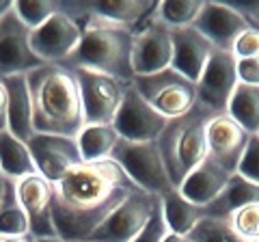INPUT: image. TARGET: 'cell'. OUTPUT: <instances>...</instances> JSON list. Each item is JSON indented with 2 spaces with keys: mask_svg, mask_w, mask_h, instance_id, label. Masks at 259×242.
<instances>
[{
  "mask_svg": "<svg viewBox=\"0 0 259 242\" xmlns=\"http://www.w3.org/2000/svg\"><path fill=\"white\" fill-rule=\"evenodd\" d=\"M110 160H115L141 190L164 197L166 192H171L175 188L171 177L166 173L164 160L160 156L156 141L134 143V141L121 139L117 143L115 151H112Z\"/></svg>",
  "mask_w": 259,
  "mask_h": 242,
  "instance_id": "cell-5",
  "label": "cell"
},
{
  "mask_svg": "<svg viewBox=\"0 0 259 242\" xmlns=\"http://www.w3.org/2000/svg\"><path fill=\"white\" fill-rule=\"evenodd\" d=\"M160 204H162V214H164L168 231L175 233V236H182V238L188 236L194 229V225L207 216L205 206L192 204V201L186 199L177 188L166 192L164 197H160Z\"/></svg>",
  "mask_w": 259,
  "mask_h": 242,
  "instance_id": "cell-21",
  "label": "cell"
},
{
  "mask_svg": "<svg viewBox=\"0 0 259 242\" xmlns=\"http://www.w3.org/2000/svg\"><path fill=\"white\" fill-rule=\"evenodd\" d=\"M214 117L216 112L197 102L186 115L168 119L158 136L156 145L175 188L207 158V124Z\"/></svg>",
  "mask_w": 259,
  "mask_h": 242,
  "instance_id": "cell-4",
  "label": "cell"
},
{
  "mask_svg": "<svg viewBox=\"0 0 259 242\" xmlns=\"http://www.w3.org/2000/svg\"><path fill=\"white\" fill-rule=\"evenodd\" d=\"M30 156L37 165L39 175H44L48 182H59L65 173H69L74 167L82 165L78 139L59 134H39L35 132L26 143Z\"/></svg>",
  "mask_w": 259,
  "mask_h": 242,
  "instance_id": "cell-14",
  "label": "cell"
},
{
  "mask_svg": "<svg viewBox=\"0 0 259 242\" xmlns=\"http://www.w3.org/2000/svg\"><path fill=\"white\" fill-rule=\"evenodd\" d=\"M11 7H13V3H5V0H0V20H3L5 15L9 13Z\"/></svg>",
  "mask_w": 259,
  "mask_h": 242,
  "instance_id": "cell-39",
  "label": "cell"
},
{
  "mask_svg": "<svg viewBox=\"0 0 259 242\" xmlns=\"http://www.w3.org/2000/svg\"><path fill=\"white\" fill-rule=\"evenodd\" d=\"M238 173L259 186V134H253L248 139L244 156L238 165Z\"/></svg>",
  "mask_w": 259,
  "mask_h": 242,
  "instance_id": "cell-32",
  "label": "cell"
},
{
  "mask_svg": "<svg viewBox=\"0 0 259 242\" xmlns=\"http://www.w3.org/2000/svg\"><path fill=\"white\" fill-rule=\"evenodd\" d=\"M132 85L147 100L149 106H153L166 119L182 117L197 104V85L173 67L149 76H136Z\"/></svg>",
  "mask_w": 259,
  "mask_h": 242,
  "instance_id": "cell-6",
  "label": "cell"
},
{
  "mask_svg": "<svg viewBox=\"0 0 259 242\" xmlns=\"http://www.w3.org/2000/svg\"><path fill=\"white\" fill-rule=\"evenodd\" d=\"M231 52L236 54V59H255V56H259V28L250 26L246 33H242Z\"/></svg>",
  "mask_w": 259,
  "mask_h": 242,
  "instance_id": "cell-34",
  "label": "cell"
},
{
  "mask_svg": "<svg viewBox=\"0 0 259 242\" xmlns=\"http://www.w3.org/2000/svg\"><path fill=\"white\" fill-rule=\"evenodd\" d=\"M203 3L201 0H168V3H158V18L166 28H188L197 22Z\"/></svg>",
  "mask_w": 259,
  "mask_h": 242,
  "instance_id": "cell-28",
  "label": "cell"
},
{
  "mask_svg": "<svg viewBox=\"0 0 259 242\" xmlns=\"http://www.w3.org/2000/svg\"><path fill=\"white\" fill-rule=\"evenodd\" d=\"M30 33L32 30L22 24L13 7L0 20V80L28 74L44 65L30 48Z\"/></svg>",
  "mask_w": 259,
  "mask_h": 242,
  "instance_id": "cell-13",
  "label": "cell"
},
{
  "mask_svg": "<svg viewBox=\"0 0 259 242\" xmlns=\"http://www.w3.org/2000/svg\"><path fill=\"white\" fill-rule=\"evenodd\" d=\"M160 206V197L147 190H134L115 212H112L87 242H132L147 225L151 214Z\"/></svg>",
  "mask_w": 259,
  "mask_h": 242,
  "instance_id": "cell-10",
  "label": "cell"
},
{
  "mask_svg": "<svg viewBox=\"0 0 259 242\" xmlns=\"http://www.w3.org/2000/svg\"><path fill=\"white\" fill-rule=\"evenodd\" d=\"M0 233L3 236H26L30 233L28 216L18 197V184L7 180L5 197L0 201Z\"/></svg>",
  "mask_w": 259,
  "mask_h": 242,
  "instance_id": "cell-27",
  "label": "cell"
},
{
  "mask_svg": "<svg viewBox=\"0 0 259 242\" xmlns=\"http://www.w3.org/2000/svg\"><path fill=\"white\" fill-rule=\"evenodd\" d=\"M255 201H259V186L240 173H233L225 190L209 206H205V210L207 216H214V219H229L236 210L255 204Z\"/></svg>",
  "mask_w": 259,
  "mask_h": 242,
  "instance_id": "cell-23",
  "label": "cell"
},
{
  "mask_svg": "<svg viewBox=\"0 0 259 242\" xmlns=\"http://www.w3.org/2000/svg\"><path fill=\"white\" fill-rule=\"evenodd\" d=\"M168 119L160 115L153 106H149L147 100L134 89V85L125 87L123 102H121L117 117L112 121V126H115L121 139L134 143L158 141V136L162 134Z\"/></svg>",
  "mask_w": 259,
  "mask_h": 242,
  "instance_id": "cell-12",
  "label": "cell"
},
{
  "mask_svg": "<svg viewBox=\"0 0 259 242\" xmlns=\"http://www.w3.org/2000/svg\"><path fill=\"white\" fill-rule=\"evenodd\" d=\"M171 39H173L171 67L197 85L209 56L214 52V46L192 26L171 30Z\"/></svg>",
  "mask_w": 259,
  "mask_h": 242,
  "instance_id": "cell-18",
  "label": "cell"
},
{
  "mask_svg": "<svg viewBox=\"0 0 259 242\" xmlns=\"http://www.w3.org/2000/svg\"><path fill=\"white\" fill-rule=\"evenodd\" d=\"M80 87L84 110V126H112L117 110L123 102L125 83L89 69H71Z\"/></svg>",
  "mask_w": 259,
  "mask_h": 242,
  "instance_id": "cell-8",
  "label": "cell"
},
{
  "mask_svg": "<svg viewBox=\"0 0 259 242\" xmlns=\"http://www.w3.org/2000/svg\"><path fill=\"white\" fill-rule=\"evenodd\" d=\"M61 5L82 26V42H80L76 54L67 61L65 67L97 71V74H106L125 85H132L134 30L106 22L97 18V15L84 13L80 3H61Z\"/></svg>",
  "mask_w": 259,
  "mask_h": 242,
  "instance_id": "cell-3",
  "label": "cell"
},
{
  "mask_svg": "<svg viewBox=\"0 0 259 242\" xmlns=\"http://www.w3.org/2000/svg\"><path fill=\"white\" fill-rule=\"evenodd\" d=\"M9 130V93L5 83L0 80V132Z\"/></svg>",
  "mask_w": 259,
  "mask_h": 242,
  "instance_id": "cell-36",
  "label": "cell"
},
{
  "mask_svg": "<svg viewBox=\"0 0 259 242\" xmlns=\"http://www.w3.org/2000/svg\"><path fill=\"white\" fill-rule=\"evenodd\" d=\"M35 242H65L61 238H35Z\"/></svg>",
  "mask_w": 259,
  "mask_h": 242,
  "instance_id": "cell-42",
  "label": "cell"
},
{
  "mask_svg": "<svg viewBox=\"0 0 259 242\" xmlns=\"http://www.w3.org/2000/svg\"><path fill=\"white\" fill-rule=\"evenodd\" d=\"M190 242H248L233 229L229 219H214V216H205L201 219L194 229L186 236Z\"/></svg>",
  "mask_w": 259,
  "mask_h": 242,
  "instance_id": "cell-29",
  "label": "cell"
},
{
  "mask_svg": "<svg viewBox=\"0 0 259 242\" xmlns=\"http://www.w3.org/2000/svg\"><path fill=\"white\" fill-rule=\"evenodd\" d=\"M3 83L9 93V132L15 139L28 143L35 134V126H32V100L26 74L9 76Z\"/></svg>",
  "mask_w": 259,
  "mask_h": 242,
  "instance_id": "cell-20",
  "label": "cell"
},
{
  "mask_svg": "<svg viewBox=\"0 0 259 242\" xmlns=\"http://www.w3.org/2000/svg\"><path fill=\"white\" fill-rule=\"evenodd\" d=\"M238 80L244 85L259 87V56H255V59H238Z\"/></svg>",
  "mask_w": 259,
  "mask_h": 242,
  "instance_id": "cell-35",
  "label": "cell"
},
{
  "mask_svg": "<svg viewBox=\"0 0 259 242\" xmlns=\"http://www.w3.org/2000/svg\"><path fill=\"white\" fill-rule=\"evenodd\" d=\"M0 242H35V236L32 233H26V236H3L0 233Z\"/></svg>",
  "mask_w": 259,
  "mask_h": 242,
  "instance_id": "cell-38",
  "label": "cell"
},
{
  "mask_svg": "<svg viewBox=\"0 0 259 242\" xmlns=\"http://www.w3.org/2000/svg\"><path fill=\"white\" fill-rule=\"evenodd\" d=\"M139 186L115 160L82 163L52 184V219L59 238L84 242Z\"/></svg>",
  "mask_w": 259,
  "mask_h": 242,
  "instance_id": "cell-1",
  "label": "cell"
},
{
  "mask_svg": "<svg viewBox=\"0 0 259 242\" xmlns=\"http://www.w3.org/2000/svg\"><path fill=\"white\" fill-rule=\"evenodd\" d=\"M13 11L22 20V24H26L30 30H35L39 26H44L54 13L61 11V3H52V0H44V3H37V0H32V3L15 0Z\"/></svg>",
  "mask_w": 259,
  "mask_h": 242,
  "instance_id": "cell-30",
  "label": "cell"
},
{
  "mask_svg": "<svg viewBox=\"0 0 259 242\" xmlns=\"http://www.w3.org/2000/svg\"><path fill=\"white\" fill-rule=\"evenodd\" d=\"M238 11H242L248 18L250 26L259 28V3H253V5H233Z\"/></svg>",
  "mask_w": 259,
  "mask_h": 242,
  "instance_id": "cell-37",
  "label": "cell"
},
{
  "mask_svg": "<svg viewBox=\"0 0 259 242\" xmlns=\"http://www.w3.org/2000/svg\"><path fill=\"white\" fill-rule=\"evenodd\" d=\"M229 221L233 225V229L244 240L259 238V201L236 210V212L229 216Z\"/></svg>",
  "mask_w": 259,
  "mask_h": 242,
  "instance_id": "cell-31",
  "label": "cell"
},
{
  "mask_svg": "<svg viewBox=\"0 0 259 242\" xmlns=\"http://www.w3.org/2000/svg\"><path fill=\"white\" fill-rule=\"evenodd\" d=\"M250 134H246L229 115H216L207 124V158L227 171L238 173V165L248 145Z\"/></svg>",
  "mask_w": 259,
  "mask_h": 242,
  "instance_id": "cell-16",
  "label": "cell"
},
{
  "mask_svg": "<svg viewBox=\"0 0 259 242\" xmlns=\"http://www.w3.org/2000/svg\"><path fill=\"white\" fill-rule=\"evenodd\" d=\"M227 115L246 134H259V87L240 83L227 106Z\"/></svg>",
  "mask_w": 259,
  "mask_h": 242,
  "instance_id": "cell-26",
  "label": "cell"
},
{
  "mask_svg": "<svg viewBox=\"0 0 259 242\" xmlns=\"http://www.w3.org/2000/svg\"><path fill=\"white\" fill-rule=\"evenodd\" d=\"M173 39L171 28H166L158 18V3L153 11L134 28L132 44V67L136 76H149L171 67Z\"/></svg>",
  "mask_w": 259,
  "mask_h": 242,
  "instance_id": "cell-9",
  "label": "cell"
},
{
  "mask_svg": "<svg viewBox=\"0 0 259 242\" xmlns=\"http://www.w3.org/2000/svg\"><path fill=\"white\" fill-rule=\"evenodd\" d=\"M192 28H197L214 46V50L231 52L238 37L250 28V22L233 5L203 3V9H201L197 22L192 24Z\"/></svg>",
  "mask_w": 259,
  "mask_h": 242,
  "instance_id": "cell-15",
  "label": "cell"
},
{
  "mask_svg": "<svg viewBox=\"0 0 259 242\" xmlns=\"http://www.w3.org/2000/svg\"><path fill=\"white\" fill-rule=\"evenodd\" d=\"M0 171H3L7 180L15 184L26 180L30 175H39L28 145L15 139L9 130L0 132Z\"/></svg>",
  "mask_w": 259,
  "mask_h": 242,
  "instance_id": "cell-22",
  "label": "cell"
},
{
  "mask_svg": "<svg viewBox=\"0 0 259 242\" xmlns=\"http://www.w3.org/2000/svg\"><path fill=\"white\" fill-rule=\"evenodd\" d=\"M84 242H87V240H84Z\"/></svg>",
  "mask_w": 259,
  "mask_h": 242,
  "instance_id": "cell-45",
  "label": "cell"
},
{
  "mask_svg": "<svg viewBox=\"0 0 259 242\" xmlns=\"http://www.w3.org/2000/svg\"><path fill=\"white\" fill-rule=\"evenodd\" d=\"M82 42L80 22L63 9L30 33V48L44 65H67Z\"/></svg>",
  "mask_w": 259,
  "mask_h": 242,
  "instance_id": "cell-7",
  "label": "cell"
},
{
  "mask_svg": "<svg viewBox=\"0 0 259 242\" xmlns=\"http://www.w3.org/2000/svg\"><path fill=\"white\" fill-rule=\"evenodd\" d=\"M18 197L28 216L35 238H59L52 219V182L44 175H30L18 182Z\"/></svg>",
  "mask_w": 259,
  "mask_h": 242,
  "instance_id": "cell-17",
  "label": "cell"
},
{
  "mask_svg": "<svg viewBox=\"0 0 259 242\" xmlns=\"http://www.w3.org/2000/svg\"><path fill=\"white\" fill-rule=\"evenodd\" d=\"M26 80L35 132L78 139L84 128V110L74 71L65 65H41L28 71Z\"/></svg>",
  "mask_w": 259,
  "mask_h": 242,
  "instance_id": "cell-2",
  "label": "cell"
},
{
  "mask_svg": "<svg viewBox=\"0 0 259 242\" xmlns=\"http://www.w3.org/2000/svg\"><path fill=\"white\" fill-rule=\"evenodd\" d=\"M121 141L115 126H84L78 134V147L82 163H100L110 160L117 143Z\"/></svg>",
  "mask_w": 259,
  "mask_h": 242,
  "instance_id": "cell-25",
  "label": "cell"
},
{
  "mask_svg": "<svg viewBox=\"0 0 259 242\" xmlns=\"http://www.w3.org/2000/svg\"><path fill=\"white\" fill-rule=\"evenodd\" d=\"M156 3L158 0H153V3H143V0H134V3H80V7L84 13L97 15L106 22L134 30L153 11Z\"/></svg>",
  "mask_w": 259,
  "mask_h": 242,
  "instance_id": "cell-24",
  "label": "cell"
},
{
  "mask_svg": "<svg viewBox=\"0 0 259 242\" xmlns=\"http://www.w3.org/2000/svg\"><path fill=\"white\" fill-rule=\"evenodd\" d=\"M168 227H166V221H164V214H162V204L156 208V212L151 214V219L147 221V225L139 231L132 242H162L168 236Z\"/></svg>",
  "mask_w": 259,
  "mask_h": 242,
  "instance_id": "cell-33",
  "label": "cell"
},
{
  "mask_svg": "<svg viewBox=\"0 0 259 242\" xmlns=\"http://www.w3.org/2000/svg\"><path fill=\"white\" fill-rule=\"evenodd\" d=\"M229 173L223 171L212 158H205L192 173L186 175L182 186L177 188L182 195L197 206H209L225 190L229 182Z\"/></svg>",
  "mask_w": 259,
  "mask_h": 242,
  "instance_id": "cell-19",
  "label": "cell"
},
{
  "mask_svg": "<svg viewBox=\"0 0 259 242\" xmlns=\"http://www.w3.org/2000/svg\"><path fill=\"white\" fill-rule=\"evenodd\" d=\"M162 242H186V238H182V236H175V233H168V236L162 240Z\"/></svg>",
  "mask_w": 259,
  "mask_h": 242,
  "instance_id": "cell-40",
  "label": "cell"
},
{
  "mask_svg": "<svg viewBox=\"0 0 259 242\" xmlns=\"http://www.w3.org/2000/svg\"><path fill=\"white\" fill-rule=\"evenodd\" d=\"M5 186H7V177L3 175V171H0V201L5 197Z\"/></svg>",
  "mask_w": 259,
  "mask_h": 242,
  "instance_id": "cell-41",
  "label": "cell"
},
{
  "mask_svg": "<svg viewBox=\"0 0 259 242\" xmlns=\"http://www.w3.org/2000/svg\"><path fill=\"white\" fill-rule=\"evenodd\" d=\"M186 242H190V240H186Z\"/></svg>",
  "mask_w": 259,
  "mask_h": 242,
  "instance_id": "cell-44",
  "label": "cell"
},
{
  "mask_svg": "<svg viewBox=\"0 0 259 242\" xmlns=\"http://www.w3.org/2000/svg\"><path fill=\"white\" fill-rule=\"evenodd\" d=\"M248 242H259V238H253V240H248Z\"/></svg>",
  "mask_w": 259,
  "mask_h": 242,
  "instance_id": "cell-43",
  "label": "cell"
},
{
  "mask_svg": "<svg viewBox=\"0 0 259 242\" xmlns=\"http://www.w3.org/2000/svg\"><path fill=\"white\" fill-rule=\"evenodd\" d=\"M238 85L240 80L236 54L227 50H214L197 83V102L216 115H225Z\"/></svg>",
  "mask_w": 259,
  "mask_h": 242,
  "instance_id": "cell-11",
  "label": "cell"
}]
</instances>
